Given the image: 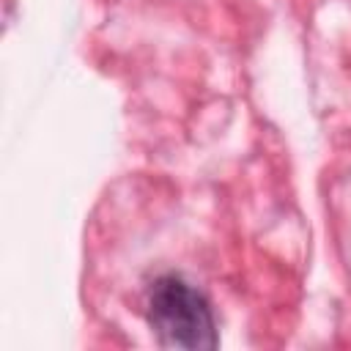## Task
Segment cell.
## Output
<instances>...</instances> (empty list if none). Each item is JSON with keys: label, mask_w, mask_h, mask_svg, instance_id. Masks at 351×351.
<instances>
[{"label": "cell", "mask_w": 351, "mask_h": 351, "mask_svg": "<svg viewBox=\"0 0 351 351\" xmlns=\"http://www.w3.org/2000/svg\"><path fill=\"white\" fill-rule=\"evenodd\" d=\"M148 324L162 348L211 351L219 346L208 299L176 274L154 280L148 291Z\"/></svg>", "instance_id": "1"}]
</instances>
